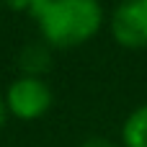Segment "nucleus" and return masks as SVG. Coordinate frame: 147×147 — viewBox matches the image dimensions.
<instances>
[{
  "instance_id": "nucleus-5",
  "label": "nucleus",
  "mask_w": 147,
  "mask_h": 147,
  "mask_svg": "<svg viewBox=\"0 0 147 147\" xmlns=\"http://www.w3.org/2000/svg\"><path fill=\"white\" fill-rule=\"evenodd\" d=\"M121 147H147V103L137 106L121 124Z\"/></svg>"
},
{
  "instance_id": "nucleus-8",
  "label": "nucleus",
  "mask_w": 147,
  "mask_h": 147,
  "mask_svg": "<svg viewBox=\"0 0 147 147\" xmlns=\"http://www.w3.org/2000/svg\"><path fill=\"white\" fill-rule=\"evenodd\" d=\"M8 119H10V114H8V106H5V98L0 96V129L8 124Z\"/></svg>"
},
{
  "instance_id": "nucleus-6",
  "label": "nucleus",
  "mask_w": 147,
  "mask_h": 147,
  "mask_svg": "<svg viewBox=\"0 0 147 147\" xmlns=\"http://www.w3.org/2000/svg\"><path fill=\"white\" fill-rule=\"evenodd\" d=\"M10 10H16V13H26V16H34L36 13V8L44 3V0H3Z\"/></svg>"
},
{
  "instance_id": "nucleus-2",
  "label": "nucleus",
  "mask_w": 147,
  "mask_h": 147,
  "mask_svg": "<svg viewBox=\"0 0 147 147\" xmlns=\"http://www.w3.org/2000/svg\"><path fill=\"white\" fill-rule=\"evenodd\" d=\"M5 106L8 114L18 121H36L47 116V111L54 103V93L44 78H31V75H18L8 90H5Z\"/></svg>"
},
{
  "instance_id": "nucleus-3",
  "label": "nucleus",
  "mask_w": 147,
  "mask_h": 147,
  "mask_svg": "<svg viewBox=\"0 0 147 147\" xmlns=\"http://www.w3.org/2000/svg\"><path fill=\"white\" fill-rule=\"evenodd\" d=\"M109 34L121 49H147V0H119L109 16Z\"/></svg>"
},
{
  "instance_id": "nucleus-1",
  "label": "nucleus",
  "mask_w": 147,
  "mask_h": 147,
  "mask_svg": "<svg viewBox=\"0 0 147 147\" xmlns=\"http://www.w3.org/2000/svg\"><path fill=\"white\" fill-rule=\"evenodd\" d=\"M31 18L47 47L78 49L101 34L106 10L101 0H44Z\"/></svg>"
},
{
  "instance_id": "nucleus-4",
  "label": "nucleus",
  "mask_w": 147,
  "mask_h": 147,
  "mask_svg": "<svg viewBox=\"0 0 147 147\" xmlns=\"http://www.w3.org/2000/svg\"><path fill=\"white\" fill-rule=\"evenodd\" d=\"M52 67V47H47L41 39L26 44L18 52V70L21 75H31V78H44Z\"/></svg>"
},
{
  "instance_id": "nucleus-7",
  "label": "nucleus",
  "mask_w": 147,
  "mask_h": 147,
  "mask_svg": "<svg viewBox=\"0 0 147 147\" xmlns=\"http://www.w3.org/2000/svg\"><path fill=\"white\" fill-rule=\"evenodd\" d=\"M78 147H121V142H114V140H109V137L93 134V137H85Z\"/></svg>"
}]
</instances>
